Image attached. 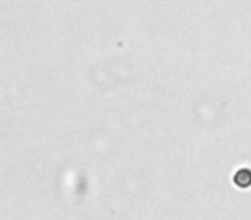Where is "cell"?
Here are the masks:
<instances>
[{
	"label": "cell",
	"mask_w": 251,
	"mask_h": 220,
	"mask_svg": "<svg viewBox=\"0 0 251 220\" xmlns=\"http://www.w3.org/2000/svg\"><path fill=\"white\" fill-rule=\"evenodd\" d=\"M234 182H236V186H239V188H250L251 186L250 169H241V171H237L236 175H234Z\"/></svg>",
	"instance_id": "cell-1"
}]
</instances>
